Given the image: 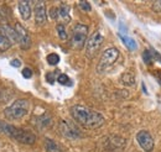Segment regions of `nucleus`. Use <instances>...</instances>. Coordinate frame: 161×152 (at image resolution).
<instances>
[{
  "label": "nucleus",
  "mask_w": 161,
  "mask_h": 152,
  "mask_svg": "<svg viewBox=\"0 0 161 152\" xmlns=\"http://www.w3.org/2000/svg\"><path fill=\"white\" fill-rule=\"evenodd\" d=\"M73 119L87 129H97L104 124V117L101 113L94 111L83 105H75L71 109Z\"/></svg>",
  "instance_id": "f257e3e1"
},
{
  "label": "nucleus",
  "mask_w": 161,
  "mask_h": 152,
  "mask_svg": "<svg viewBox=\"0 0 161 152\" xmlns=\"http://www.w3.org/2000/svg\"><path fill=\"white\" fill-rule=\"evenodd\" d=\"M1 130L5 133H8L10 137L15 138L16 141L25 144V145H32L36 141L35 133H32L29 130L18 129V128H15L13 125H8V124H1Z\"/></svg>",
  "instance_id": "f03ea898"
},
{
  "label": "nucleus",
  "mask_w": 161,
  "mask_h": 152,
  "mask_svg": "<svg viewBox=\"0 0 161 152\" xmlns=\"http://www.w3.org/2000/svg\"><path fill=\"white\" fill-rule=\"evenodd\" d=\"M29 101L26 99L15 100L10 106H8L4 110V116L9 120H19L21 117L26 116L29 113Z\"/></svg>",
  "instance_id": "7ed1b4c3"
},
{
  "label": "nucleus",
  "mask_w": 161,
  "mask_h": 152,
  "mask_svg": "<svg viewBox=\"0 0 161 152\" xmlns=\"http://www.w3.org/2000/svg\"><path fill=\"white\" fill-rule=\"evenodd\" d=\"M88 36V26L83 24H77L72 30V37H71V46L75 50H80Z\"/></svg>",
  "instance_id": "20e7f679"
},
{
  "label": "nucleus",
  "mask_w": 161,
  "mask_h": 152,
  "mask_svg": "<svg viewBox=\"0 0 161 152\" xmlns=\"http://www.w3.org/2000/svg\"><path fill=\"white\" fill-rule=\"evenodd\" d=\"M119 57V51L114 47H110L108 50H105L102 55L101 59H99V63H98V72L99 73H103L105 72L112 64L115 63V61Z\"/></svg>",
  "instance_id": "39448f33"
},
{
  "label": "nucleus",
  "mask_w": 161,
  "mask_h": 152,
  "mask_svg": "<svg viewBox=\"0 0 161 152\" xmlns=\"http://www.w3.org/2000/svg\"><path fill=\"white\" fill-rule=\"evenodd\" d=\"M103 35H102L99 31H97V32H94L91 37L87 40V45H86V55L88 56L89 58H93L96 55H97V52L99 51V48H101L102 43H103Z\"/></svg>",
  "instance_id": "423d86ee"
},
{
  "label": "nucleus",
  "mask_w": 161,
  "mask_h": 152,
  "mask_svg": "<svg viewBox=\"0 0 161 152\" xmlns=\"http://www.w3.org/2000/svg\"><path fill=\"white\" fill-rule=\"evenodd\" d=\"M58 128H60V133L67 138L75 140V138H80L82 136V133H80V129L75 124L68 121V120H61Z\"/></svg>",
  "instance_id": "0eeeda50"
},
{
  "label": "nucleus",
  "mask_w": 161,
  "mask_h": 152,
  "mask_svg": "<svg viewBox=\"0 0 161 152\" xmlns=\"http://www.w3.org/2000/svg\"><path fill=\"white\" fill-rule=\"evenodd\" d=\"M136 141L145 152H151L154 150V138L146 130H141L136 133Z\"/></svg>",
  "instance_id": "6e6552de"
},
{
  "label": "nucleus",
  "mask_w": 161,
  "mask_h": 152,
  "mask_svg": "<svg viewBox=\"0 0 161 152\" xmlns=\"http://www.w3.org/2000/svg\"><path fill=\"white\" fill-rule=\"evenodd\" d=\"M15 31H16V35H18V42L20 43L21 48L22 50H29L30 46H31V38H30V35L29 32L26 31L25 27L21 26V24L16 22L15 24Z\"/></svg>",
  "instance_id": "1a4fd4ad"
},
{
  "label": "nucleus",
  "mask_w": 161,
  "mask_h": 152,
  "mask_svg": "<svg viewBox=\"0 0 161 152\" xmlns=\"http://www.w3.org/2000/svg\"><path fill=\"white\" fill-rule=\"evenodd\" d=\"M35 20L37 25H43L47 20V14H46V8L43 1H37L35 4Z\"/></svg>",
  "instance_id": "9d476101"
},
{
  "label": "nucleus",
  "mask_w": 161,
  "mask_h": 152,
  "mask_svg": "<svg viewBox=\"0 0 161 152\" xmlns=\"http://www.w3.org/2000/svg\"><path fill=\"white\" fill-rule=\"evenodd\" d=\"M0 34H3L6 38H9L11 43L18 42V35H16L15 29L11 27V26H9L8 24H4V25L0 26Z\"/></svg>",
  "instance_id": "9b49d317"
},
{
  "label": "nucleus",
  "mask_w": 161,
  "mask_h": 152,
  "mask_svg": "<svg viewBox=\"0 0 161 152\" xmlns=\"http://www.w3.org/2000/svg\"><path fill=\"white\" fill-rule=\"evenodd\" d=\"M19 11L24 20L31 18V3L30 1H19Z\"/></svg>",
  "instance_id": "f8f14e48"
},
{
  "label": "nucleus",
  "mask_w": 161,
  "mask_h": 152,
  "mask_svg": "<svg viewBox=\"0 0 161 152\" xmlns=\"http://www.w3.org/2000/svg\"><path fill=\"white\" fill-rule=\"evenodd\" d=\"M45 150L46 152H64L60 145L51 138H45Z\"/></svg>",
  "instance_id": "ddd939ff"
},
{
  "label": "nucleus",
  "mask_w": 161,
  "mask_h": 152,
  "mask_svg": "<svg viewBox=\"0 0 161 152\" xmlns=\"http://www.w3.org/2000/svg\"><path fill=\"white\" fill-rule=\"evenodd\" d=\"M69 6L68 5H61L58 8V18L63 20V22H69L71 15H69Z\"/></svg>",
  "instance_id": "4468645a"
},
{
  "label": "nucleus",
  "mask_w": 161,
  "mask_h": 152,
  "mask_svg": "<svg viewBox=\"0 0 161 152\" xmlns=\"http://www.w3.org/2000/svg\"><path fill=\"white\" fill-rule=\"evenodd\" d=\"M119 37H120L121 42L128 47V50H130V51H134V50H136V42H135V40L131 37H129V36H126V35H119Z\"/></svg>",
  "instance_id": "2eb2a0df"
},
{
  "label": "nucleus",
  "mask_w": 161,
  "mask_h": 152,
  "mask_svg": "<svg viewBox=\"0 0 161 152\" xmlns=\"http://www.w3.org/2000/svg\"><path fill=\"white\" fill-rule=\"evenodd\" d=\"M11 42L9 38H6L3 34H0V52H5L11 47Z\"/></svg>",
  "instance_id": "dca6fc26"
},
{
  "label": "nucleus",
  "mask_w": 161,
  "mask_h": 152,
  "mask_svg": "<svg viewBox=\"0 0 161 152\" xmlns=\"http://www.w3.org/2000/svg\"><path fill=\"white\" fill-rule=\"evenodd\" d=\"M121 82L125 85H134L135 84V77L133 76L131 73H124L121 76Z\"/></svg>",
  "instance_id": "f3484780"
},
{
  "label": "nucleus",
  "mask_w": 161,
  "mask_h": 152,
  "mask_svg": "<svg viewBox=\"0 0 161 152\" xmlns=\"http://www.w3.org/2000/svg\"><path fill=\"white\" fill-rule=\"evenodd\" d=\"M142 59H144V62L146 63V64H153V61H154V57H153V55H151V51L150 50H145L144 52H142Z\"/></svg>",
  "instance_id": "a211bd4d"
},
{
  "label": "nucleus",
  "mask_w": 161,
  "mask_h": 152,
  "mask_svg": "<svg viewBox=\"0 0 161 152\" xmlns=\"http://www.w3.org/2000/svg\"><path fill=\"white\" fill-rule=\"evenodd\" d=\"M47 62H48L50 66H56L60 62V56L57 53H50L47 56Z\"/></svg>",
  "instance_id": "6ab92c4d"
},
{
  "label": "nucleus",
  "mask_w": 161,
  "mask_h": 152,
  "mask_svg": "<svg viewBox=\"0 0 161 152\" xmlns=\"http://www.w3.org/2000/svg\"><path fill=\"white\" fill-rule=\"evenodd\" d=\"M56 30H57V34H58V36H60L61 40H67V32H66V29H64V26L62 25V24H58L57 26H56Z\"/></svg>",
  "instance_id": "aec40b11"
},
{
  "label": "nucleus",
  "mask_w": 161,
  "mask_h": 152,
  "mask_svg": "<svg viewBox=\"0 0 161 152\" xmlns=\"http://www.w3.org/2000/svg\"><path fill=\"white\" fill-rule=\"evenodd\" d=\"M57 82L60 84H63V85H71L72 84V82L69 80L68 76H66V74H60V76L57 77Z\"/></svg>",
  "instance_id": "412c9836"
},
{
  "label": "nucleus",
  "mask_w": 161,
  "mask_h": 152,
  "mask_svg": "<svg viewBox=\"0 0 161 152\" xmlns=\"http://www.w3.org/2000/svg\"><path fill=\"white\" fill-rule=\"evenodd\" d=\"M80 8L83 11H91L92 10V6L88 1H80Z\"/></svg>",
  "instance_id": "4be33fe9"
},
{
  "label": "nucleus",
  "mask_w": 161,
  "mask_h": 152,
  "mask_svg": "<svg viewBox=\"0 0 161 152\" xmlns=\"http://www.w3.org/2000/svg\"><path fill=\"white\" fill-rule=\"evenodd\" d=\"M153 10L156 11V13H161V0L153 3Z\"/></svg>",
  "instance_id": "5701e85b"
},
{
  "label": "nucleus",
  "mask_w": 161,
  "mask_h": 152,
  "mask_svg": "<svg viewBox=\"0 0 161 152\" xmlns=\"http://www.w3.org/2000/svg\"><path fill=\"white\" fill-rule=\"evenodd\" d=\"M22 76H24V78L29 79V78L32 77V71H31L30 68H24V69H22Z\"/></svg>",
  "instance_id": "b1692460"
},
{
  "label": "nucleus",
  "mask_w": 161,
  "mask_h": 152,
  "mask_svg": "<svg viewBox=\"0 0 161 152\" xmlns=\"http://www.w3.org/2000/svg\"><path fill=\"white\" fill-rule=\"evenodd\" d=\"M50 14H51V18L52 19H58V9L57 8H52Z\"/></svg>",
  "instance_id": "393cba45"
},
{
  "label": "nucleus",
  "mask_w": 161,
  "mask_h": 152,
  "mask_svg": "<svg viewBox=\"0 0 161 152\" xmlns=\"http://www.w3.org/2000/svg\"><path fill=\"white\" fill-rule=\"evenodd\" d=\"M52 76H53V73H47V76H46L47 82H48V83H51V84H53V83H55V78H52Z\"/></svg>",
  "instance_id": "a878e982"
},
{
  "label": "nucleus",
  "mask_w": 161,
  "mask_h": 152,
  "mask_svg": "<svg viewBox=\"0 0 161 152\" xmlns=\"http://www.w3.org/2000/svg\"><path fill=\"white\" fill-rule=\"evenodd\" d=\"M11 66H13V67H20L21 62L18 59V58H15V59H13V61H11Z\"/></svg>",
  "instance_id": "bb28decb"
},
{
  "label": "nucleus",
  "mask_w": 161,
  "mask_h": 152,
  "mask_svg": "<svg viewBox=\"0 0 161 152\" xmlns=\"http://www.w3.org/2000/svg\"><path fill=\"white\" fill-rule=\"evenodd\" d=\"M0 129H1V126H0Z\"/></svg>",
  "instance_id": "cd10ccee"
}]
</instances>
